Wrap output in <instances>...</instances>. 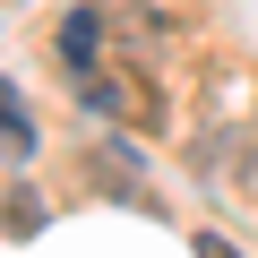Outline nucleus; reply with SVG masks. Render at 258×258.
I'll use <instances>...</instances> for the list:
<instances>
[{
	"instance_id": "1",
	"label": "nucleus",
	"mask_w": 258,
	"mask_h": 258,
	"mask_svg": "<svg viewBox=\"0 0 258 258\" xmlns=\"http://www.w3.org/2000/svg\"><path fill=\"white\" fill-rule=\"evenodd\" d=\"M86 103H95V112H120V120H138V129L164 112L147 78H112V69H86Z\"/></svg>"
},
{
	"instance_id": "2",
	"label": "nucleus",
	"mask_w": 258,
	"mask_h": 258,
	"mask_svg": "<svg viewBox=\"0 0 258 258\" xmlns=\"http://www.w3.org/2000/svg\"><path fill=\"white\" fill-rule=\"evenodd\" d=\"M52 52H60V69H95V52H103V18L95 9H78V18H60V35H52Z\"/></svg>"
},
{
	"instance_id": "3",
	"label": "nucleus",
	"mask_w": 258,
	"mask_h": 258,
	"mask_svg": "<svg viewBox=\"0 0 258 258\" xmlns=\"http://www.w3.org/2000/svg\"><path fill=\"white\" fill-rule=\"evenodd\" d=\"M0 129H9V147H35V120L18 103V86H0Z\"/></svg>"
},
{
	"instance_id": "4",
	"label": "nucleus",
	"mask_w": 258,
	"mask_h": 258,
	"mask_svg": "<svg viewBox=\"0 0 258 258\" xmlns=\"http://www.w3.org/2000/svg\"><path fill=\"white\" fill-rule=\"evenodd\" d=\"M9 224H18V232H35V224H43V198H35V189H18V198H9Z\"/></svg>"
},
{
	"instance_id": "5",
	"label": "nucleus",
	"mask_w": 258,
	"mask_h": 258,
	"mask_svg": "<svg viewBox=\"0 0 258 258\" xmlns=\"http://www.w3.org/2000/svg\"><path fill=\"white\" fill-rule=\"evenodd\" d=\"M198 258H241V249H232L224 232H198Z\"/></svg>"
}]
</instances>
